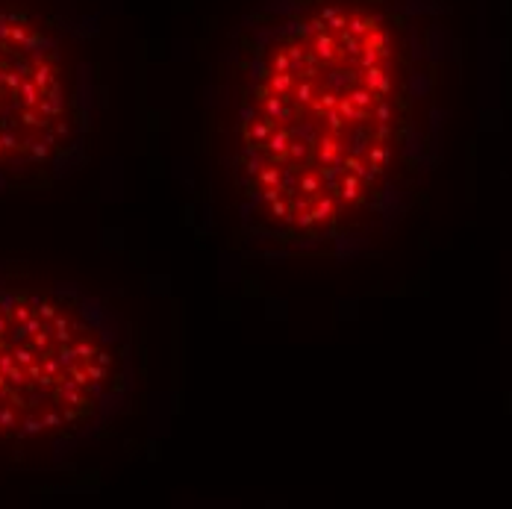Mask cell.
<instances>
[{
  "label": "cell",
  "instance_id": "6da1fadb",
  "mask_svg": "<svg viewBox=\"0 0 512 509\" xmlns=\"http://www.w3.org/2000/svg\"><path fill=\"white\" fill-rule=\"evenodd\" d=\"M445 0H259L221 56L215 112L242 251L351 262L386 245L445 156Z\"/></svg>",
  "mask_w": 512,
  "mask_h": 509
},
{
  "label": "cell",
  "instance_id": "7a4b0ae2",
  "mask_svg": "<svg viewBox=\"0 0 512 509\" xmlns=\"http://www.w3.org/2000/svg\"><path fill=\"white\" fill-rule=\"evenodd\" d=\"M133 392V333L115 306L0 262V459L62 462L98 442Z\"/></svg>",
  "mask_w": 512,
  "mask_h": 509
},
{
  "label": "cell",
  "instance_id": "3957f363",
  "mask_svg": "<svg viewBox=\"0 0 512 509\" xmlns=\"http://www.w3.org/2000/svg\"><path fill=\"white\" fill-rule=\"evenodd\" d=\"M98 21L77 0H0V195L80 171L101 115Z\"/></svg>",
  "mask_w": 512,
  "mask_h": 509
}]
</instances>
